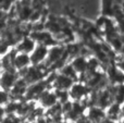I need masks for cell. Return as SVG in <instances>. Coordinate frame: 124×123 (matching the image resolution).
<instances>
[{"mask_svg":"<svg viewBox=\"0 0 124 123\" xmlns=\"http://www.w3.org/2000/svg\"><path fill=\"white\" fill-rule=\"evenodd\" d=\"M20 77H22L28 85L35 84L37 82H40L44 80V71L40 69V65H31L24 71L20 73Z\"/></svg>","mask_w":124,"mask_h":123,"instance_id":"cell-1","label":"cell"},{"mask_svg":"<svg viewBox=\"0 0 124 123\" xmlns=\"http://www.w3.org/2000/svg\"><path fill=\"white\" fill-rule=\"evenodd\" d=\"M90 88L83 82H75L70 88L69 94L72 101H82L83 99L89 97Z\"/></svg>","mask_w":124,"mask_h":123,"instance_id":"cell-2","label":"cell"},{"mask_svg":"<svg viewBox=\"0 0 124 123\" xmlns=\"http://www.w3.org/2000/svg\"><path fill=\"white\" fill-rule=\"evenodd\" d=\"M68 52H66L65 48L62 47V46H54L49 49V54H48L47 60H46V65L50 67V65H54L58 64L59 62L62 60L64 56H66Z\"/></svg>","mask_w":124,"mask_h":123,"instance_id":"cell-3","label":"cell"},{"mask_svg":"<svg viewBox=\"0 0 124 123\" xmlns=\"http://www.w3.org/2000/svg\"><path fill=\"white\" fill-rule=\"evenodd\" d=\"M48 54H49V48L44 45H37L35 50L30 54L32 65H41L47 60Z\"/></svg>","mask_w":124,"mask_h":123,"instance_id":"cell-4","label":"cell"},{"mask_svg":"<svg viewBox=\"0 0 124 123\" xmlns=\"http://www.w3.org/2000/svg\"><path fill=\"white\" fill-rule=\"evenodd\" d=\"M19 72L16 71H2L1 74V88L2 91L9 92L12 89L19 80Z\"/></svg>","mask_w":124,"mask_h":123,"instance_id":"cell-5","label":"cell"},{"mask_svg":"<svg viewBox=\"0 0 124 123\" xmlns=\"http://www.w3.org/2000/svg\"><path fill=\"white\" fill-rule=\"evenodd\" d=\"M75 83L74 80L68 77V76L63 75V74L59 73L54 75V78L51 81V86L54 89H59V91H70V88L73 86Z\"/></svg>","mask_w":124,"mask_h":123,"instance_id":"cell-6","label":"cell"},{"mask_svg":"<svg viewBox=\"0 0 124 123\" xmlns=\"http://www.w3.org/2000/svg\"><path fill=\"white\" fill-rule=\"evenodd\" d=\"M38 101H39V104H40V106L46 109H50L59 104V100L56 95L54 89H46V91L41 94L40 97H39Z\"/></svg>","mask_w":124,"mask_h":123,"instance_id":"cell-7","label":"cell"},{"mask_svg":"<svg viewBox=\"0 0 124 123\" xmlns=\"http://www.w3.org/2000/svg\"><path fill=\"white\" fill-rule=\"evenodd\" d=\"M85 115L93 123H101L107 118L106 110L102 108H99L97 106H90L86 110Z\"/></svg>","mask_w":124,"mask_h":123,"instance_id":"cell-8","label":"cell"},{"mask_svg":"<svg viewBox=\"0 0 124 123\" xmlns=\"http://www.w3.org/2000/svg\"><path fill=\"white\" fill-rule=\"evenodd\" d=\"M32 65L31 62V56L26 54H21V52H17L15 54L14 57V68L19 73H21L22 71H24L25 69H27L28 67Z\"/></svg>","mask_w":124,"mask_h":123,"instance_id":"cell-9","label":"cell"},{"mask_svg":"<svg viewBox=\"0 0 124 123\" xmlns=\"http://www.w3.org/2000/svg\"><path fill=\"white\" fill-rule=\"evenodd\" d=\"M37 44L32 37H25L23 38L20 43H17L16 45V50L17 52H21V54H31L33 51L35 50Z\"/></svg>","mask_w":124,"mask_h":123,"instance_id":"cell-10","label":"cell"},{"mask_svg":"<svg viewBox=\"0 0 124 123\" xmlns=\"http://www.w3.org/2000/svg\"><path fill=\"white\" fill-rule=\"evenodd\" d=\"M72 67L74 68V70L77 72L78 75H84L86 74L88 70V60L83 56H77L71 62Z\"/></svg>","mask_w":124,"mask_h":123,"instance_id":"cell-11","label":"cell"},{"mask_svg":"<svg viewBox=\"0 0 124 123\" xmlns=\"http://www.w3.org/2000/svg\"><path fill=\"white\" fill-rule=\"evenodd\" d=\"M109 89H110V93H111L112 101L114 104L123 105L124 104V84L112 85Z\"/></svg>","mask_w":124,"mask_h":123,"instance_id":"cell-12","label":"cell"},{"mask_svg":"<svg viewBox=\"0 0 124 123\" xmlns=\"http://www.w3.org/2000/svg\"><path fill=\"white\" fill-rule=\"evenodd\" d=\"M106 113H107L108 119H111L113 121H120L121 118H122V105L113 102L111 106L107 108Z\"/></svg>","mask_w":124,"mask_h":123,"instance_id":"cell-13","label":"cell"},{"mask_svg":"<svg viewBox=\"0 0 124 123\" xmlns=\"http://www.w3.org/2000/svg\"><path fill=\"white\" fill-rule=\"evenodd\" d=\"M2 123H22V119L15 113H7L2 118Z\"/></svg>","mask_w":124,"mask_h":123,"instance_id":"cell-14","label":"cell"},{"mask_svg":"<svg viewBox=\"0 0 124 123\" xmlns=\"http://www.w3.org/2000/svg\"><path fill=\"white\" fill-rule=\"evenodd\" d=\"M116 65L121 70V71L123 72V73H124V54H122V56H121L120 58H119L118 60H116Z\"/></svg>","mask_w":124,"mask_h":123,"instance_id":"cell-15","label":"cell"},{"mask_svg":"<svg viewBox=\"0 0 124 123\" xmlns=\"http://www.w3.org/2000/svg\"><path fill=\"white\" fill-rule=\"evenodd\" d=\"M76 123H93L92 121H90L89 119H88L86 115H83L82 118H79L78 120L76 121Z\"/></svg>","mask_w":124,"mask_h":123,"instance_id":"cell-16","label":"cell"},{"mask_svg":"<svg viewBox=\"0 0 124 123\" xmlns=\"http://www.w3.org/2000/svg\"><path fill=\"white\" fill-rule=\"evenodd\" d=\"M101 123H119L118 121H113V120H111V119H108V118H106L105 120H103Z\"/></svg>","mask_w":124,"mask_h":123,"instance_id":"cell-17","label":"cell"},{"mask_svg":"<svg viewBox=\"0 0 124 123\" xmlns=\"http://www.w3.org/2000/svg\"><path fill=\"white\" fill-rule=\"evenodd\" d=\"M59 123H76V122H73V121H69V120H62L61 122Z\"/></svg>","mask_w":124,"mask_h":123,"instance_id":"cell-18","label":"cell"},{"mask_svg":"<svg viewBox=\"0 0 124 123\" xmlns=\"http://www.w3.org/2000/svg\"><path fill=\"white\" fill-rule=\"evenodd\" d=\"M122 118H124V104L122 105Z\"/></svg>","mask_w":124,"mask_h":123,"instance_id":"cell-19","label":"cell"},{"mask_svg":"<svg viewBox=\"0 0 124 123\" xmlns=\"http://www.w3.org/2000/svg\"><path fill=\"white\" fill-rule=\"evenodd\" d=\"M119 123H124V118H121V120L119 121Z\"/></svg>","mask_w":124,"mask_h":123,"instance_id":"cell-20","label":"cell"},{"mask_svg":"<svg viewBox=\"0 0 124 123\" xmlns=\"http://www.w3.org/2000/svg\"><path fill=\"white\" fill-rule=\"evenodd\" d=\"M28 123H37L36 121H32V122H28Z\"/></svg>","mask_w":124,"mask_h":123,"instance_id":"cell-21","label":"cell"}]
</instances>
